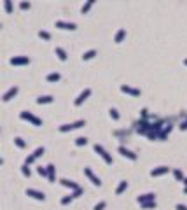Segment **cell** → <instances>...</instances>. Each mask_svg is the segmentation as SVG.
I'll return each mask as SVG.
<instances>
[{"mask_svg": "<svg viewBox=\"0 0 187 210\" xmlns=\"http://www.w3.org/2000/svg\"><path fill=\"white\" fill-rule=\"evenodd\" d=\"M94 152H96L98 156H102L103 159H105V163H107V165H112V156L102 147V145H100V144H96V145H94Z\"/></svg>", "mask_w": 187, "mask_h": 210, "instance_id": "obj_1", "label": "cell"}, {"mask_svg": "<svg viewBox=\"0 0 187 210\" xmlns=\"http://www.w3.org/2000/svg\"><path fill=\"white\" fill-rule=\"evenodd\" d=\"M19 117H21V119H25V121H30L31 125H35V126H42V121L39 119V117H35L33 116V114H30V112H21V114H19Z\"/></svg>", "mask_w": 187, "mask_h": 210, "instance_id": "obj_2", "label": "cell"}, {"mask_svg": "<svg viewBox=\"0 0 187 210\" xmlns=\"http://www.w3.org/2000/svg\"><path fill=\"white\" fill-rule=\"evenodd\" d=\"M86 123L84 121H77V123H72V125H63V126H60V131H72V130H77V128H82Z\"/></svg>", "mask_w": 187, "mask_h": 210, "instance_id": "obj_3", "label": "cell"}, {"mask_svg": "<svg viewBox=\"0 0 187 210\" xmlns=\"http://www.w3.org/2000/svg\"><path fill=\"white\" fill-rule=\"evenodd\" d=\"M56 28H60V30H75L77 25L75 23H67V21H56Z\"/></svg>", "mask_w": 187, "mask_h": 210, "instance_id": "obj_4", "label": "cell"}, {"mask_svg": "<svg viewBox=\"0 0 187 210\" xmlns=\"http://www.w3.org/2000/svg\"><path fill=\"white\" fill-rule=\"evenodd\" d=\"M121 91H122V93H126V95H129V96H140V90H135V88L126 86V84L121 86Z\"/></svg>", "mask_w": 187, "mask_h": 210, "instance_id": "obj_5", "label": "cell"}, {"mask_svg": "<svg viewBox=\"0 0 187 210\" xmlns=\"http://www.w3.org/2000/svg\"><path fill=\"white\" fill-rule=\"evenodd\" d=\"M28 63H30L28 56H14V58H11V65H28Z\"/></svg>", "mask_w": 187, "mask_h": 210, "instance_id": "obj_6", "label": "cell"}, {"mask_svg": "<svg viewBox=\"0 0 187 210\" xmlns=\"http://www.w3.org/2000/svg\"><path fill=\"white\" fill-rule=\"evenodd\" d=\"M84 173L88 175V179L91 180V182H93L94 186H102V180H100L98 177H96V175H94L93 172H91V168H84Z\"/></svg>", "mask_w": 187, "mask_h": 210, "instance_id": "obj_7", "label": "cell"}, {"mask_svg": "<svg viewBox=\"0 0 187 210\" xmlns=\"http://www.w3.org/2000/svg\"><path fill=\"white\" fill-rule=\"evenodd\" d=\"M26 194H28V196H31V198H35V200H39V201H44V200H46V194H44V193L35 191V189H26Z\"/></svg>", "mask_w": 187, "mask_h": 210, "instance_id": "obj_8", "label": "cell"}, {"mask_svg": "<svg viewBox=\"0 0 187 210\" xmlns=\"http://www.w3.org/2000/svg\"><path fill=\"white\" fill-rule=\"evenodd\" d=\"M89 95H91V90H84V91H82V93H80L79 96L75 98V102H74V103H75L77 107H79V105H82V103H84V100L88 98Z\"/></svg>", "mask_w": 187, "mask_h": 210, "instance_id": "obj_9", "label": "cell"}, {"mask_svg": "<svg viewBox=\"0 0 187 210\" xmlns=\"http://www.w3.org/2000/svg\"><path fill=\"white\" fill-rule=\"evenodd\" d=\"M168 166H157V168H154V170L151 172V175L152 177H161V175H165V173H168Z\"/></svg>", "mask_w": 187, "mask_h": 210, "instance_id": "obj_10", "label": "cell"}, {"mask_svg": "<svg viewBox=\"0 0 187 210\" xmlns=\"http://www.w3.org/2000/svg\"><path fill=\"white\" fill-rule=\"evenodd\" d=\"M119 152H121V154H122L124 158L131 159V161H135V159H137V154H135V152H131V151H128L126 147H119Z\"/></svg>", "mask_w": 187, "mask_h": 210, "instance_id": "obj_11", "label": "cell"}, {"mask_svg": "<svg viewBox=\"0 0 187 210\" xmlns=\"http://www.w3.org/2000/svg\"><path fill=\"white\" fill-rule=\"evenodd\" d=\"M16 95H18V88L14 86V88H11V90L7 91V93L4 95V96H2V100H4V102H9V100L12 98V96H16Z\"/></svg>", "mask_w": 187, "mask_h": 210, "instance_id": "obj_12", "label": "cell"}, {"mask_svg": "<svg viewBox=\"0 0 187 210\" xmlns=\"http://www.w3.org/2000/svg\"><path fill=\"white\" fill-rule=\"evenodd\" d=\"M56 168H54V165H47V179L51 180V182H54V179H56Z\"/></svg>", "mask_w": 187, "mask_h": 210, "instance_id": "obj_13", "label": "cell"}, {"mask_svg": "<svg viewBox=\"0 0 187 210\" xmlns=\"http://www.w3.org/2000/svg\"><path fill=\"white\" fill-rule=\"evenodd\" d=\"M94 2H96V0H86V4L82 5L80 12H82V14H88V12H89V9H91V7L94 5Z\"/></svg>", "mask_w": 187, "mask_h": 210, "instance_id": "obj_14", "label": "cell"}, {"mask_svg": "<svg viewBox=\"0 0 187 210\" xmlns=\"http://www.w3.org/2000/svg\"><path fill=\"white\" fill-rule=\"evenodd\" d=\"M60 182H61L65 188H70V189H74V191H75V189H79V186H77L75 182H72V180H68V179H61Z\"/></svg>", "mask_w": 187, "mask_h": 210, "instance_id": "obj_15", "label": "cell"}, {"mask_svg": "<svg viewBox=\"0 0 187 210\" xmlns=\"http://www.w3.org/2000/svg\"><path fill=\"white\" fill-rule=\"evenodd\" d=\"M154 194L149 193V194H143V196H138V203H145V201H154Z\"/></svg>", "mask_w": 187, "mask_h": 210, "instance_id": "obj_16", "label": "cell"}, {"mask_svg": "<svg viewBox=\"0 0 187 210\" xmlns=\"http://www.w3.org/2000/svg\"><path fill=\"white\" fill-rule=\"evenodd\" d=\"M54 53H56V56H58L61 61H67V53H65L61 47H56V49H54Z\"/></svg>", "mask_w": 187, "mask_h": 210, "instance_id": "obj_17", "label": "cell"}, {"mask_svg": "<svg viewBox=\"0 0 187 210\" xmlns=\"http://www.w3.org/2000/svg\"><path fill=\"white\" fill-rule=\"evenodd\" d=\"M124 37H126V32L124 30H119L116 33V39H114V40H116V44H121V42L124 40Z\"/></svg>", "mask_w": 187, "mask_h": 210, "instance_id": "obj_18", "label": "cell"}, {"mask_svg": "<svg viewBox=\"0 0 187 210\" xmlns=\"http://www.w3.org/2000/svg\"><path fill=\"white\" fill-rule=\"evenodd\" d=\"M126 188H128V182L126 180H122V182L117 186V189H116V194H122V193L126 191Z\"/></svg>", "mask_w": 187, "mask_h": 210, "instance_id": "obj_19", "label": "cell"}, {"mask_svg": "<svg viewBox=\"0 0 187 210\" xmlns=\"http://www.w3.org/2000/svg\"><path fill=\"white\" fill-rule=\"evenodd\" d=\"M60 77H61V76H60L58 72H53V74H49V76H47V82H58Z\"/></svg>", "mask_w": 187, "mask_h": 210, "instance_id": "obj_20", "label": "cell"}, {"mask_svg": "<svg viewBox=\"0 0 187 210\" xmlns=\"http://www.w3.org/2000/svg\"><path fill=\"white\" fill-rule=\"evenodd\" d=\"M53 102V96H40V98H37V103L39 105H42V103H51Z\"/></svg>", "mask_w": 187, "mask_h": 210, "instance_id": "obj_21", "label": "cell"}, {"mask_svg": "<svg viewBox=\"0 0 187 210\" xmlns=\"http://www.w3.org/2000/svg\"><path fill=\"white\" fill-rule=\"evenodd\" d=\"M93 56H96V51L91 49V51H86L84 54H82V60H91Z\"/></svg>", "mask_w": 187, "mask_h": 210, "instance_id": "obj_22", "label": "cell"}, {"mask_svg": "<svg viewBox=\"0 0 187 210\" xmlns=\"http://www.w3.org/2000/svg\"><path fill=\"white\" fill-rule=\"evenodd\" d=\"M14 144H16L19 149H25V147H26V142H25L23 139H19V137H16V139H14Z\"/></svg>", "mask_w": 187, "mask_h": 210, "instance_id": "obj_23", "label": "cell"}, {"mask_svg": "<svg viewBox=\"0 0 187 210\" xmlns=\"http://www.w3.org/2000/svg\"><path fill=\"white\" fill-rule=\"evenodd\" d=\"M4 5H5V12L7 14L12 12V0H4Z\"/></svg>", "mask_w": 187, "mask_h": 210, "instance_id": "obj_24", "label": "cell"}, {"mask_svg": "<svg viewBox=\"0 0 187 210\" xmlns=\"http://www.w3.org/2000/svg\"><path fill=\"white\" fill-rule=\"evenodd\" d=\"M173 175H175V179L180 180V182H184V180H185V177H184V173L180 170H173Z\"/></svg>", "mask_w": 187, "mask_h": 210, "instance_id": "obj_25", "label": "cell"}, {"mask_svg": "<svg viewBox=\"0 0 187 210\" xmlns=\"http://www.w3.org/2000/svg\"><path fill=\"white\" fill-rule=\"evenodd\" d=\"M143 208H156V200L154 201H145V203H140Z\"/></svg>", "mask_w": 187, "mask_h": 210, "instance_id": "obj_26", "label": "cell"}, {"mask_svg": "<svg viewBox=\"0 0 187 210\" xmlns=\"http://www.w3.org/2000/svg\"><path fill=\"white\" fill-rule=\"evenodd\" d=\"M88 144V139H84V137H79V139H75V145H86Z\"/></svg>", "mask_w": 187, "mask_h": 210, "instance_id": "obj_27", "label": "cell"}, {"mask_svg": "<svg viewBox=\"0 0 187 210\" xmlns=\"http://www.w3.org/2000/svg\"><path fill=\"white\" fill-rule=\"evenodd\" d=\"M108 114H110V117H112L114 121H117V119H119V112H117L116 109H110V110H108Z\"/></svg>", "mask_w": 187, "mask_h": 210, "instance_id": "obj_28", "label": "cell"}, {"mask_svg": "<svg viewBox=\"0 0 187 210\" xmlns=\"http://www.w3.org/2000/svg\"><path fill=\"white\" fill-rule=\"evenodd\" d=\"M21 173L25 175V177H30V168H28V165L25 163V165L21 166Z\"/></svg>", "mask_w": 187, "mask_h": 210, "instance_id": "obj_29", "label": "cell"}, {"mask_svg": "<svg viewBox=\"0 0 187 210\" xmlns=\"http://www.w3.org/2000/svg\"><path fill=\"white\" fill-rule=\"evenodd\" d=\"M39 37H40V39H44V40H49V39H51V35L47 33V32H44V30L39 32Z\"/></svg>", "mask_w": 187, "mask_h": 210, "instance_id": "obj_30", "label": "cell"}, {"mask_svg": "<svg viewBox=\"0 0 187 210\" xmlns=\"http://www.w3.org/2000/svg\"><path fill=\"white\" fill-rule=\"evenodd\" d=\"M37 172H39V175H42V177H47V166H46V168L39 166V168H37Z\"/></svg>", "mask_w": 187, "mask_h": 210, "instance_id": "obj_31", "label": "cell"}, {"mask_svg": "<svg viewBox=\"0 0 187 210\" xmlns=\"http://www.w3.org/2000/svg\"><path fill=\"white\" fill-rule=\"evenodd\" d=\"M31 5H30V2H21L19 4V9H23V11H26V9H30Z\"/></svg>", "mask_w": 187, "mask_h": 210, "instance_id": "obj_32", "label": "cell"}, {"mask_svg": "<svg viewBox=\"0 0 187 210\" xmlns=\"http://www.w3.org/2000/svg\"><path fill=\"white\" fill-rule=\"evenodd\" d=\"M42 154H44V147H39L35 152H33V156H35V158H40Z\"/></svg>", "mask_w": 187, "mask_h": 210, "instance_id": "obj_33", "label": "cell"}, {"mask_svg": "<svg viewBox=\"0 0 187 210\" xmlns=\"http://www.w3.org/2000/svg\"><path fill=\"white\" fill-rule=\"evenodd\" d=\"M72 198H74V196H72V194H70V196H65V198H63V200H61V205H68V203H70V201H72Z\"/></svg>", "mask_w": 187, "mask_h": 210, "instance_id": "obj_34", "label": "cell"}, {"mask_svg": "<svg viewBox=\"0 0 187 210\" xmlns=\"http://www.w3.org/2000/svg\"><path fill=\"white\" fill-rule=\"evenodd\" d=\"M103 208H105V201H100L98 205L94 207V210H103Z\"/></svg>", "mask_w": 187, "mask_h": 210, "instance_id": "obj_35", "label": "cell"}, {"mask_svg": "<svg viewBox=\"0 0 187 210\" xmlns=\"http://www.w3.org/2000/svg\"><path fill=\"white\" fill-rule=\"evenodd\" d=\"M35 159H37V158L33 156V154H31V156H28V158H26V165H31V163H33Z\"/></svg>", "mask_w": 187, "mask_h": 210, "instance_id": "obj_36", "label": "cell"}, {"mask_svg": "<svg viewBox=\"0 0 187 210\" xmlns=\"http://www.w3.org/2000/svg\"><path fill=\"white\" fill-rule=\"evenodd\" d=\"M80 194H82V189H75V191H74V194H72V196H74V198H77V196H80Z\"/></svg>", "mask_w": 187, "mask_h": 210, "instance_id": "obj_37", "label": "cell"}, {"mask_svg": "<svg viewBox=\"0 0 187 210\" xmlns=\"http://www.w3.org/2000/svg\"><path fill=\"white\" fill-rule=\"evenodd\" d=\"M177 210H187L185 205H177Z\"/></svg>", "mask_w": 187, "mask_h": 210, "instance_id": "obj_38", "label": "cell"}, {"mask_svg": "<svg viewBox=\"0 0 187 210\" xmlns=\"http://www.w3.org/2000/svg\"><path fill=\"white\" fill-rule=\"evenodd\" d=\"M180 130H187V121H185V123H182V125H180Z\"/></svg>", "mask_w": 187, "mask_h": 210, "instance_id": "obj_39", "label": "cell"}, {"mask_svg": "<svg viewBox=\"0 0 187 210\" xmlns=\"http://www.w3.org/2000/svg\"><path fill=\"white\" fill-rule=\"evenodd\" d=\"M184 65H187V58H185V60H184Z\"/></svg>", "mask_w": 187, "mask_h": 210, "instance_id": "obj_40", "label": "cell"}, {"mask_svg": "<svg viewBox=\"0 0 187 210\" xmlns=\"http://www.w3.org/2000/svg\"><path fill=\"white\" fill-rule=\"evenodd\" d=\"M184 184H185V186H187V179H185V180H184Z\"/></svg>", "mask_w": 187, "mask_h": 210, "instance_id": "obj_41", "label": "cell"}]
</instances>
